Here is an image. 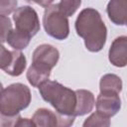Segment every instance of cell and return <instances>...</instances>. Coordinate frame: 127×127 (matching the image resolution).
<instances>
[{"mask_svg": "<svg viewBox=\"0 0 127 127\" xmlns=\"http://www.w3.org/2000/svg\"><path fill=\"white\" fill-rule=\"evenodd\" d=\"M76 34L84 40L85 48L92 53L102 50L107 37V29L99 12L93 8L83 9L75 21Z\"/></svg>", "mask_w": 127, "mask_h": 127, "instance_id": "1", "label": "cell"}, {"mask_svg": "<svg viewBox=\"0 0 127 127\" xmlns=\"http://www.w3.org/2000/svg\"><path fill=\"white\" fill-rule=\"evenodd\" d=\"M39 91L42 98L50 103L57 112L64 115H73L76 103L74 90L64 86L58 81L48 79L39 86Z\"/></svg>", "mask_w": 127, "mask_h": 127, "instance_id": "2", "label": "cell"}, {"mask_svg": "<svg viewBox=\"0 0 127 127\" xmlns=\"http://www.w3.org/2000/svg\"><path fill=\"white\" fill-rule=\"evenodd\" d=\"M31 102V91L23 83H12L0 93V112L15 115L27 108Z\"/></svg>", "mask_w": 127, "mask_h": 127, "instance_id": "3", "label": "cell"}, {"mask_svg": "<svg viewBox=\"0 0 127 127\" xmlns=\"http://www.w3.org/2000/svg\"><path fill=\"white\" fill-rule=\"evenodd\" d=\"M43 25L46 33L56 40H64L68 37V20L60 11L58 4H53L46 8L43 16Z\"/></svg>", "mask_w": 127, "mask_h": 127, "instance_id": "4", "label": "cell"}, {"mask_svg": "<svg viewBox=\"0 0 127 127\" xmlns=\"http://www.w3.org/2000/svg\"><path fill=\"white\" fill-rule=\"evenodd\" d=\"M15 29L32 38L40 31V20L37 12L31 6H21L13 13Z\"/></svg>", "mask_w": 127, "mask_h": 127, "instance_id": "5", "label": "cell"}, {"mask_svg": "<svg viewBox=\"0 0 127 127\" xmlns=\"http://www.w3.org/2000/svg\"><path fill=\"white\" fill-rule=\"evenodd\" d=\"M75 116L64 115L59 112H54L47 108H39L32 116V120L35 126L40 127H68L73 124Z\"/></svg>", "mask_w": 127, "mask_h": 127, "instance_id": "6", "label": "cell"}, {"mask_svg": "<svg viewBox=\"0 0 127 127\" xmlns=\"http://www.w3.org/2000/svg\"><path fill=\"white\" fill-rule=\"evenodd\" d=\"M59 59L60 53L57 48L49 44H42L35 49L32 57V64L52 70L58 64Z\"/></svg>", "mask_w": 127, "mask_h": 127, "instance_id": "7", "label": "cell"}, {"mask_svg": "<svg viewBox=\"0 0 127 127\" xmlns=\"http://www.w3.org/2000/svg\"><path fill=\"white\" fill-rule=\"evenodd\" d=\"M96 111L106 117L114 116L121 108V99L116 92H100L95 102Z\"/></svg>", "mask_w": 127, "mask_h": 127, "instance_id": "8", "label": "cell"}, {"mask_svg": "<svg viewBox=\"0 0 127 127\" xmlns=\"http://www.w3.org/2000/svg\"><path fill=\"white\" fill-rule=\"evenodd\" d=\"M108 58L110 63L118 67H123L127 64V37L120 36L116 38L109 49Z\"/></svg>", "mask_w": 127, "mask_h": 127, "instance_id": "9", "label": "cell"}, {"mask_svg": "<svg viewBox=\"0 0 127 127\" xmlns=\"http://www.w3.org/2000/svg\"><path fill=\"white\" fill-rule=\"evenodd\" d=\"M126 0H110L107 4L106 12L108 18L115 25L124 26L127 21Z\"/></svg>", "mask_w": 127, "mask_h": 127, "instance_id": "10", "label": "cell"}, {"mask_svg": "<svg viewBox=\"0 0 127 127\" xmlns=\"http://www.w3.org/2000/svg\"><path fill=\"white\" fill-rule=\"evenodd\" d=\"M74 91L76 96V103H75L73 115L82 116L92 111L95 105V99L92 92L86 89H77Z\"/></svg>", "mask_w": 127, "mask_h": 127, "instance_id": "11", "label": "cell"}, {"mask_svg": "<svg viewBox=\"0 0 127 127\" xmlns=\"http://www.w3.org/2000/svg\"><path fill=\"white\" fill-rule=\"evenodd\" d=\"M51 74V70L38 66L34 64H32L30 65V67L27 70V79L29 81V83L34 86V87H39L42 83H44L45 81H47L50 77Z\"/></svg>", "mask_w": 127, "mask_h": 127, "instance_id": "12", "label": "cell"}, {"mask_svg": "<svg viewBox=\"0 0 127 127\" xmlns=\"http://www.w3.org/2000/svg\"><path fill=\"white\" fill-rule=\"evenodd\" d=\"M26 64H27V61L23 53L20 52L19 50H14L12 51L11 63L4 69V71L11 76H19L24 71L26 67Z\"/></svg>", "mask_w": 127, "mask_h": 127, "instance_id": "13", "label": "cell"}, {"mask_svg": "<svg viewBox=\"0 0 127 127\" xmlns=\"http://www.w3.org/2000/svg\"><path fill=\"white\" fill-rule=\"evenodd\" d=\"M100 92H116L120 93L122 90V80L121 78L113 73L104 74L99 81Z\"/></svg>", "mask_w": 127, "mask_h": 127, "instance_id": "14", "label": "cell"}, {"mask_svg": "<svg viewBox=\"0 0 127 127\" xmlns=\"http://www.w3.org/2000/svg\"><path fill=\"white\" fill-rule=\"evenodd\" d=\"M30 40H31L30 37L18 32L16 29H12L6 38V42L14 50H19V51L27 48L30 43Z\"/></svg>", "mask_w": 127, "mask_h": 127, "instance_id": "15", "label": "cell"}, {"mask_svg": "<svg viewBox=\"0 0 127 127\" xmlns=\"http://www.w3.org/2000/svg\"><path fill=\"white\" fill-rule=\"evenodd\" d=\"M110 125L109 117L102 115L99 112L92 113L89 117L85 119L83 122V127H93V126H100V127H107Z\"/></svg>", "mask_w": 127, "mask_h": 127, "instance_id": "16", "label": "cell"}, {"mask_svg": "<svg viewBox=\"0 0 127 127\" xmlns=\"http://www.w3.org/2000/svg\"><path fill=\"white\" fill-rule=\"evenodd\" d=\"M81 4V0H61L58 4L60 11L65 16H72L75 11L79 8Z\"/></svg>", "mask_w": 127, "mask_h": 127, "instance_id": "17", "label": "cell"}, {"mask_svg": "<svg viewBox=\"0 0 127 127\" xmlns=\"http://www.w3.org/2000/svg\"><path fill=\"white\" fill-rule=\"evenodd\" d=\"M11 30L12 23L9 17L0 15V43L6 42V38Z\"/></svg>", "mask_w": 127, "mask_h": 127, "instance_id": "18", "label": "cell"}, {"mask_svg": "<svg viewBox=\"0 0 127 127\" xmlns=\"http://www.w3.org/2000/svg\"><path fill=\"white\" fill-rule=\"evenodd\" d=\"M17 0H0V15L7 16L17 8Z\"/></svg>", "mask_w": 127, "mask_h": 127, "instance_id": "19", "label": "cell"}, {"mask_svg": "<svg viewBox=\"0 0 127 127\" xmlns=\"http://www.w3.org/2000/svg\"><path fill=\"white\" fill-rule=\"evenodd\" d=\"M20 117V113L15 115H6L0 112V127H16Z\"/></svg>", "mask_w": 127, "mask_h": 127, "instance_id": "20", "label": "cell"}, {"mask_svg": "<svg viewBox=\"0 0 127 127\" xmlns=\"http://www.w3.org/2000/svg\"><path fill=\"white\" fill-rule=\"evenodd\" d=\"M12 60V51H8L2 43H0V68L5 69L11 63Z\"/></svg>", "mask_w": 127, "mask_h": 127, "instance_id": "21", "label": "cell"}, {"mask_svg": "<svg viewBox=\"0 0 127 127\" xmlns=\"http://www.w3.org/2000/svg\"><path fill=\"white\" fill-rule=\"evenodd\" d=\"M16 126H24V127H30V126H35V123L33 122L32 119H29V118H22L20 117L18 122H17V125Z\"/></svg>", "mask_w": 127, "mask_h": 127, "instance_id": "22", "label": "cell"}, {"mask_svg": "<svg viewBox=\"0 0 127 127\" xmlns=\"http://www.w3.org/2000/svg\"><path fill=\"white\" fill-rule=\"evenodd\" d=\"M26 1H29V2H34L44 8H47L48 6L52 5V3L54 2V0H26Z\"/></svg>", "mask_w": 127, "mask_h": 127, "instance_id": "23", "label": "cell"}, {"mask_svg": "<svg viewBox=\"0 0 127 127\" xmlns=\"http://www.w3.org/2000/svg\"><path fill=\"white\" fill-rule=\"evenodd\" d=\"M3 90V86H2V83L0 82V93H1V91Z\"/></svg>", "mask_w": 127, "mask_h": 127, "instance_id": "24", "label": "cell"}]
</instances>
